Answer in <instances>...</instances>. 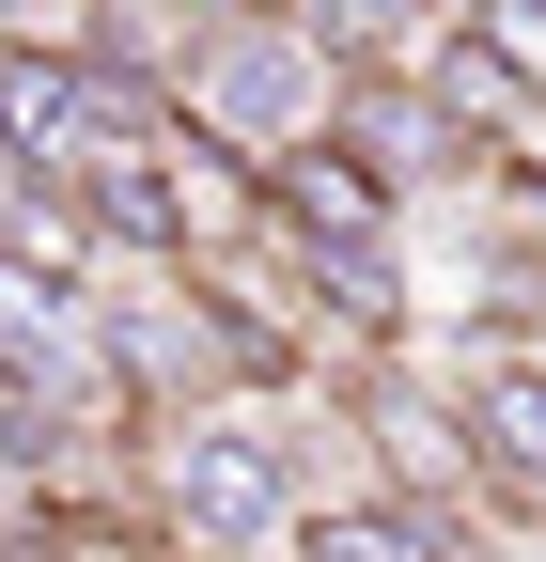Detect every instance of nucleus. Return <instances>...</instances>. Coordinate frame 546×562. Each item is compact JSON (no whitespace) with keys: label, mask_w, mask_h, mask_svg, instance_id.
Returning <instances> with one entry per match:
<instances>
[{"label":"nucleus","mask_w":546,"mask_h":562,"mask_svg":"<svg viewBox=\"0 0 546 562\" xmlns=\"http://www.w3.org/2000/svg\"><path fill=\"white\" fill-rule=\"evenodd\" d=\"M375 469H390V501H468L485 484V438L437 391H375Z\"/></svg>","instance_id":"5"},{"label":"nucleus","mask_w":546,"mask_h":562,"mask_svg":"<svg viewBox=\"0 0 546 562\" xmlns=\"http://www.w3.org/2000/svg\"><path fill=\"white\" fill-rule=\"evenodd\" d=\"M422 110H437L453 140H515V125H531V110H515V79H500L485 47H468V16H453V32L422 47Z\"/></svg>","instance_id":"8"},{"label":"nucleus","mask_w":546,"mask_h":562,"mask_svg":"<svg viewBox=\"0 0 546 562\" xmlns=\"http://www.w3.org/2000/svg\"><path fill=\"white\" fill-rule=\"evenodd\" d=\"M0 360H16L32 391L94 375V313H79V281H62V266H32L16 235H0Z\"/></svg>","instance_id":"4"},{"label":"nucleus","mask_w":546,"mask_h":562,"mask_svg":"<svg viewBox=\"0 0 546 562\" xmlns=\"http://www.w3.org/2000/svg\"><path fill=\"white\" fill-rule=\"evenodd\" d=\"M468 47L515 79V110H546V0H468Z\"/></svg>","instance_id":"9"},{"label":"nucleus","mask_w":546,"mask_h":562,"mask_svg":"<svg viewBox=\"0 0 546 562\" xmlns=\"http://www.w3.org/2000/svg\"><path fill=\"white\" fill-rule=\"evenodd\" d=\"M297 562H468V531L437 501H328L297 516Z\"/></svg>","instance_id":"6"},{"label":"nucleus","mask_w":546,"mask_h":562,"mask_svg":"<svg viewBox=\"0 0 546 562\" xmlns=\"http://www.w3.org/2000/svg\"><path fill=\"white\" fill-rule=\"evenodd\" d=\"M172 110H187L203 140H235V157L265 172L282 140H312V125H328V47H312V32H282V16L187 32V79H172Z\"/></svg>","instance_id":"2"},{"label":"nucleus","mask_w":546,"mask_h":562,"mask_svg":"<svg viewBox=\"0 0 546 562\" xmlns=\"http://www.w3.org/2000/svg\"><path fill=\"white\" fill-rule=\"evenodd\" d=\"M141 469H157V516L187 547H219V562H250V547L297 531V438L265 406H172L141 438Z\"/></svg>","instance_id":"1"},{"label":"nucleus","mask_w":546,"mask_h":562,"mask_svg":"<svg viewBox=\"0 0 546 562\" xmlns=\"http://www.w3.org/2000/svg\"><path fill=\"white\" fill-rule=\"evenodd\" d=\"M390 172L360 157L344 125H312V140H282V157H265V235L282 250H390Z\"/></svg>","instance_id":"3"},{"label":"nucleus","mask_w":546,"mask_h":562,"mask_svg":"<svg viewBox=\"0 0 546 562\" xmlns=\"http://www.w3.org/2000/svg\"><path fill=\"white\" fill-rule=\"evenodd\" d=\"M500 220H515V235L546 250V157H500Z\"/></svg>","instance_id":"10"},{"label":"nucleus","mask_w":546,"mask_h":562,"mask_svg":"<svg viewBox=\"0 0 546 562\" xmlns=\"http://www.w3.org/2000/svg\"><path fill=\"white\" fill-rule=\"evenodd\" d=\"M0 562H32V547H0Z\"/></svg>","instance_id":"12"},{"label":"nucleus","mask_w":546,"mask_h":562,"mask_svg":"<svg viewBox=\"0 0 546 562\" xmlns=\"http://www.w3.org/2000/svg\"><path fill=\"white\" fill-rule=\"evenodd\" d=\"M468 438H485V469L515 484V516L546 501V360H485L468 375Z\"/></svg>","instance_id":"7"},{"label":"nucleus","mask_w":546,"mask_h":562,"mask_svg":"<svg viewBox=\"0 0 546 562\" xmlns=\"http://www.w3.org/2000/svg\"><path fill=\"white\" fill-rule=\"evenodd\" d=\"M32 32H79V0H0V47H32Z\"/></svg>","instance_id":"11"}]
</instances>
